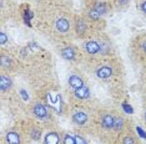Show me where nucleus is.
Masks as SVG:
<instances>
[{"instance_id": "obj_13", "label": "nucleus", "mask_w": 146, "mask_h": 144, "mask_svg": "<svg viewBox=\"0 0 146 144\" xmlns=\"http://www.w3.org/2000/svg\"><path fill=\"white\" fill-rule=\"evenodd\" d=\"M0 65H1V67L4 70H11L14 62H13L11 57L6 56V55H1V57H0Z\"/></svg>"}, {"instance_id": "obj_6", "label": "nucleus", "mask_w": 146, "mask_h": 144, "mask_svg": "<svg viewBox=\"0 0 146 144\" xmlns=\"http://www.w3.org/2000/svg\"><path fill=\"white\" fill-rule=\"evenodd\" d=\"M88 118H89L88 114H86L84 111H75L71 116L72 122L75 124H78V126H84V124L88 122Z\"/></svg>"}, {"instance_id": "obj_24", "label": "nucleus", "mask_w": 146, "mask_h": 144, "mask_svg": "<svg viewBox=\"0 0 146 144\" xmlns=\"http://www.w3.org/2000/svg\"><path fill=\"white\" fill-rule=\"evenodd\" d=\"M6 41H8V36H6L5 32H1V34H0V44L4 45V44H6Z\"/></svg>"}, {"instance_id": "obj_5", "label": "nucleus", "mask_w": 146, "mask_h": 144, "mask_svg": "<svg viewBox=\"0 0 146 144\" xmlns=\"http://www.w3.org/2000/svg\"><path fill=\"white\" fill-rule=\"evenodd\" d=\"M13 87V78L9 76V75L1 73L0 76V90H1L3 93L8 92L9 90H11Z\"/></svg>"}, {"instance_id": "obj_11", "label": "nucleus", "mask_w": 146, "mask_h": 144, "mask_svg": "<svg viewBox=\"0 0 146 144\" xmlns=\"http://www.w3.org/2000/svg\"><path fill=\"white\" fill-rule=\"evenodd\" d=\"M60 134L56 132H49L45 135V144H60Z\"/></svg>"}, {"instance_id": "obj_27", "label": "nucleus", "mask_w": 146, "mask_h": 144, "mask_svg": "<svg viewBox=\"0 0 146 144\" xmlns=\"http://www.w3.org/2000/svg\"><path fill=\"white\" fill-rule=\"evenodd\" d=\"M145 144H146V143H145Z\"/></svg>"}, {"instance_id": "obj_4", "label": "nucleus", "mask_w": 146, "mask_h": 144, "mask_svg": "<svg viewBox=\"0 0 146 144\" xmlns=\"http://www.w3.org/2000/svg\"><path fill=\"white\" fill-rule=\"evenodd\" d=\"M84 48L89 55H98V54H100V50H101L99 41H95V40H90V41L85 42Z\"/></svg>"}, {"instance_id": "obj_7", "label": "nucleus", "mask_w": 146, "mask_h": 144, "mask_svg": "<svg viewBox=\"0 0 146 144\" xmlns=\"http://www.w3.org/2000/svg\"><path fill=\"white\" fill-rule=\"evenodd\" d=\"M114 122H115V117L110 113H105L104 116L101 117V126H102V128L106 130L114 129Z\"/></svg>"}, {"instance_id": "obj_17", "label": "nucleus", "mask_w": 146, "mask_h": 144, "mask_svg": "<svg viewBox=\"0 0 146 144\" xmlns=\"http://www.w3.org/2000/svg\"><path fill=\"white\" fill-rule=\"evenodd\" d=\"M86 29H88V25H86L85 21L79 20L78 22H76V32H78V35L84 34V32L86 31Z\"/></svg>"}, {"instance_id": "obj_25", "label": "nucleus", "mask_w": 146, "mask_h": 144, "mask_svg": "<svg viewBox=\"0 0 146 144\" xmlns=\"http://www.w3.org/2000/svg\"><path fill=\"white\" fill-rule=\"evenodd\" d=\"M116 4H117V6H120V8H125L129 4V0H116Z\"/></svg>"}, {"instance_id": "obj_18", "label": "nucleus", "mask_w": 146, "mask_h": 144, "mask_svg": "<svg viewBox=\"0 0 146 144\" xmlns=\"http://www.w3.org/2000/svg\"><path fill=\"white\" fill-rule=\"evenodd\" d=\"M122 144H137V140H136L134 135L127 134V135H125L124 138H122Z\"/></svg>"}, {"instance_id": "obj_12", "label": "nucleus", "mask_w": 146, "mask_h": 144, "mask_svg": "<svg viewBox=\"0 0 146 144\" xmlns=\"http://www.w3.org/2000/svg\"><path fill=\"white\" fill-rule=\"evenodd\" d=\"M74 94H75L76 98H79V99H86V98L90 97V90H89V87L82 86L81 88L75 90Z\"/></svg>"}, {"instance_id": "obj_15", "label": "nucleus", "mask_w": 146, "mask_h": 144, "mask_svg": "<svg viewBox=\"0 0 146 144\" xmlns=\"http://www.w3.org/2000/svg\"><path fill=\"white\" fill-rule=\"evenodd\" d=\"M125 127V119L122 117H115V122H114V130L116 132H121Z\"/></svg>"}, {"instance_id": "obj_26", "label": "nucleus", "mask_w": 146, "mask_h": 144, "mask_svg": "<svg viewBox=\"0 0 146 144\" xmlns=\"http://www.w3.org/2000/svg\"><path fill=\"white\" fill-rule=\"evenodd\" d=\"M144 120H145V123H146V112H145V116H144Z\"/></svg>"}, {"instance_id": "obj_9", "label": "nucleus", "mask_w": 146, "mask_h": 144, "mask_svg": "<svg viewBox=\"0 0 146 144\" xmlns=\"http://www.w3.org/2000/svg\"><path fill=\"white\" fill-rule=\"evenodd\" d=\"M60 55H61V57L66 61H74L75 57H76V51L72 47L68 46V47H64L60 51Z\"/></svg>"}, {"instance_id": "obj_23", "label": "nucleus", "mask_w": 146, "mask_h": 144, "mask_svg": "<svg viewBox=\"0 0 146 144\" xmlns=\"http://www.w3.org/2000/svg\"><path fill=\"white\" fill-rule=\"evenodd\" d=\"M75 142L76 144H88L86 139H84L81 135H75Z\"/></svg>"}, {"instance_id": "obj_14", "label": "nucleus", "mask_w": 146, "mask_h": 144, "mask_svg": "<svg viewBox=\"0 0 146 144\" xmlns=\"http://www.w3.org/2000/svg\"><path fill=\"white\" fill-rule=\"evenodd\" d=\"M91 9H92V10H95L100 16L106 14V11H108V6H106L105 3H96V4L92 6Z\"/></svg>"}, {"instance_id": "obj_16", "label": "nucleus", "mask_w": 146, "mask_h": 144, "mask_svg": "<svg viewBox=\"0 0 146 144\" xmlns=\"http://www.w3.org/2000/svg\"><path fill=\"white\" fill-rule=\"evenodd\" d=\"M29 134H30V138L33 140H40L41 138V129L39 127H33L29 130Z\"/></svg>"}, {"instance_id": "obj_22", "label": "nucleus", "mask_w": 146, "mask_h": 144, "mask_svg": "<svg viewBox=\"0 0 146 144\" xmlns=\"http://www.w3.org/2000/svg\"><path fill=\"white\" fill-rule=\"evenodd\" d=\"M140 50H141L142 54L146 56V37L142 39V40L140 41Z\"/></svg>"}, {"instance_id": "obj_8", "label": "nucleus", "mask_w": 146, "mask_h": 144, "mask_svg": "<svg viewBox=\"0 0 146 144\" xmlns=\"http://www.w3.org/2000/svg\"><path fill=\"white\" fill-rule=\"evenodd\" d=\"M112 76V68L110 66H101L96 70V77L101 78V80H108Z\"/></svg>"}, {"instance_id": "obj_1", "label": "nucleus", "mask_w": 146, "mask_h": 144, "mask_svg": "<svg viewBox=\"0 0 146 144\" xmlns=\"http://www.w3.org/2000/svg\"><path fill=\"white\" fill-rule=\"evenodd\" d=\"M31 112H33V114H34L36 118L40 119V120H46L49 117H50V113H49L48 108H46L44 104L40 103V102H36V103L33 104Z\"/></svg>"}, {"instance_id": "obj_20", "label": "nucleus", "mask_w": 146, "mask_h": 144, "mask_svg": "<svg viewBox=\"0 0 146 144\" xmlns=\"http://www.w3.org/2000/svg\"><path fill=\"white\" fill-rule=\"evenodd\" d=\"M137 9L142 15L146 16V0H137Z\"/></svg>"}, {"instance_id": "obj_3", "label": "nucleus", "mask_w": 146, "mask_h": 144, "mask_svg": "<svg viewBox=\"0 0 146 144\" xmlns=\"http://www.w3.org/2000/svg\"><path fill=\"white\" fill-rule=\"evenodd\" d=\"M5 143L6 144H23V138L20 133L16 130H9L5 134Z\"/></svg>"}, {"instance_id": "obj_19", "label": "nucleus", "mask_w": 146, "mask_h": 144, "mask_svg": "<svg viewBox=\"0 0 146 144\" xmlns=\"http://www.w3.org/2000/svg\"><path fill=\"white\" fill-rule=\"evenodd\" d=\"M99 44H100V47H101L100 50L101 54H109L110 52V42L109 41H101Z\"/></svg>"}, {"instance_id": "obj_2", "label": "nucleus", "mask_w": 146, "mask_h": 144, "mask_svg": "<svg viewBox=\"0 0 146 144\" xmlns=\"http://www.w3.org/2000/svg\"><path fill=\"white\" fill-rule=\"evenodd\" d=\"M70 21L68 20L66 18H59L56 19L55 21V29L56 31H59L60 34H68L69 31H70Z\"/></svg>"}, {"instance_id": "obj_10", "label": "nucleus", "mask_w": 146, "mask_h": 144, "mask_svg": "<svg viewBox=\"0 0 146 144\" xmlns=\"http://www.w3.org/2000/svg\"><path fill=\"white\" fill-rule=\"evenodd\" d=\"M69 86L72 87L74 90H78V88H81L82 86H85V84L80 76H78V75H71V76L69 77Z\"/></svg>"}, {"instance_id": "obj_21", "label": "nucleus", "mask_w": 146, "mask_h": 144, "mask_svg": "<svg viewBox=\"0 0 146 144\" xmlns=\"http://www.w3.org/2000/svg\"><path fill=\"white\" fill-rule=\"evenodd\" d=\"M62 144H76L75 137L70 135V134H65V135H64V139H62Z\"/></svg>"}]
</instances>
